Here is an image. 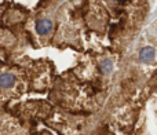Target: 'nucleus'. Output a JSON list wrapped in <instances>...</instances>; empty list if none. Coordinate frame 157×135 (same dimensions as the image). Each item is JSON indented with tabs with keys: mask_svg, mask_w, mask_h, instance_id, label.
<instances>
[{
	"mask_svg": "<svg viewBox=\"0 0 157 135\" xmlns=\"http://www.w3.org/2000/svg\"><path fill=\"white\" fill-rule=\"evenodd\" d=\"M52 29V22L51 19H39L37 24H36V32L39 33V35H47V33H50V30Z\"/></svg>",
	"mask_w": 157,
	"mask_h": 135,
	"instance_id": "1",
	"label": "nucleus"
},
{
	"mask_svg": "<svg viewBox=\"0 0 157 135\" xmlns=\"http://www.w3.org/2000/svg\"><path fill=\"white\" fill-rule=\"evenodd\" d=\"M155 55H156V51L153 47H144L139 52V61L144 64H149L155 60Z\"/></svg>",
	"mask_w": 157,
	"mask_h": 135,
	"instance_id": "2",
	"label": "nucleus"
},
{
	"mask_svg": "<svg viewBox=\"0 0 157 135\" xmlns=\"http://www.w3.org/2000/svg\"><path fill=\"white\" fill-rule=\"evenodd\" d=\"M15 83V76L13 73H3L0 75V87L2 88H10Z\"/></svg>",
	"mask_w": 157,
	"mask_h": 135,
	"instance_id": "3",
	"label": "nucleus"
},
{
	"mask_svg": "<svg viewBox=\"0 0 157 135\" xmlns=\"http://www.w3.org/2000/svg\"><path fill=\"white\" fill-rule=\"evenodd\" d=\"M101 72L103 73V75H109V73L113 70V62H112L110 60H103L102 62H101Z\"/></svg>",
	"mask_w": 157,
	"mask_h": 135,
	"instance_id": "4",
	"label": "nucleus"
},
{
	"mask_svg": "<svg viewBox=\"0 0 157 135\" xmlns=\"http://www.w3.org/2000/svg\"><path fill=\"white\" fill-rule=\"evenodd\" d=\"M8 60H10V55H8V52L6 51V50H0V62L6 64V62H8Z\"/></svg>",
	"mask_w": 157,
	"mask_h": 135,
	"instance_id": "5",
	"label": "nucleus"
}]
</instances>
